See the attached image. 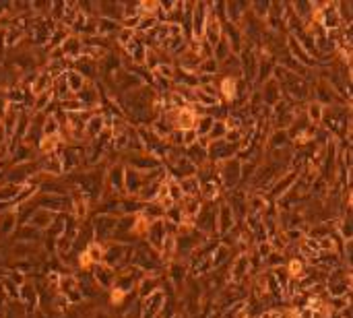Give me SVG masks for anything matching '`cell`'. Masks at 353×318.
<instances>
[{"mask_svg":"<svg viewBox=\"0 0 353 318\" xmlns=\"http://www.w3.org/2000/svg\"><path fill=\"white\" fill-rule=\"evenodd\" d=\"M240 77L246 85H254L256 81V71H258V52L252 48V46H246L242 52H240Z\"/></svg>","mask_w":353,"mask_h":318,"instance_id":"1","label":"cell"},{"mask_svg":"<svg viewBox=\"0 0 353 318\" xmlns=\"http://www.w3.org/2000/svg\"><path fill=\"white\" fill-rule=\"evenodd\" d=\"M217 174H219V182L223 188L236 190L238 182L242 180V162L238 157L225 159V162L217 164Z\"/></svg>","mask_w":353,"mask_h":318,"instance_id":"2","label":"cell"},{"mask_svg":"<svg viewBox=\"0 0 353 318\" xmlns=\"http://www.w3.org/2000/svg\"><path fill=\"white\" fill-rule=\"evenodd\" d=\"M128 168L138 170V172H143V174H149V172L161 170V168H163V162H159L157 157H153V155H149V153L140 151V153H130V157H128Z\"/></svg>","mask_w":353,"mask_h":318,"instance_id":"3","label":"cell"},{"mask_svg":"<svg viewBox=\"0 0 353 318\" xmlns=\"http://www.w3.org/2000/svg\"><path fill=\"white\" fill-rule=\"evenodd\" d=\"M207 17H209L207 3H194L192 19H190V39H203L205 25H207Z\"/></svg>","mask_w":353,"mask_h":318,"instance_id":"4","label":"cell"},{"mask_svg":"<svg viewBox=\"0 0 353 318\" xmlns=\"http://www.w3.org/2000/svg\"><path fill=\"white\" fill-rule=\"evenodd\" d=\"M258 93H261V99H263V105L265 108H275V105L283 99V93H281V87L275 79H269L267 83H263L258 87Z\"/></svg>","mask_w":353,"mask_h":318,"instance_id":"5","label":"cell"},{"mask_svg":"<svg viewBox=\"0 0 353 318\" xmlns=\"http://www.w3.org/2000/svg\"><path fill=\"white\" fill-rule=\"evenodd\" d=\"M194 228L205 234H215L217 232V211L213 207L200 209L198 215L194 217Z\"/></svg>","mask_w":353,"mask_h":318,"instance_id":"6","label":"cell"},{"mask_svg":"<svg viewBox=\"0 0 353 318\" xmlns=\"http://www.w3.org/2000/svg\"><path fill=\"white\" fill-rule=\"evenodd\" d=\"M223 37H225V39H227V43H229L231 54L240 56V52L246 48V39H244V33H242L240 25L225 23V25H223Z\"/></svg>","mask_w":353,"mask_h":318,"instance_id":"7","label":"cell"},{"mask_svg":"<svg viewBox=\"0 0 353 318\" xmlns=\"http://www.w3.org/2000/svg\"><path fill=\"white\" fill-rule=\"evenodd\" d=\"M60 54H62V58H66L68 62H77L79 58L85 56V54H83V39H81L79 35L70 33V35L66 37V41L60 46Z\"/></svg>","mask_w":353,"mask_h":318,"instance_id":"8","label":"cell"},{"mask_svg":"<svg viewBox=\"0 0 353 318\" xmlns=\"http://www.w3.org/2000/svg\"><path fill=\"white\" fill-rule=\"evenodd\" d=\"M238 85H240V79H236V77H221L219 79L217 89H219L221 103L231 105L236 101V97H238Z\"/></svg>","mask_w":353,"mask_h":318,"instance_id":"9","label":"cell"},{"mask_svg":"<svg viewBox=\"0 0 353 318\" xmlns=\"http://www.w3.org/2000/svg\"><path fill=\"white\" fill-rule=\"evenodd\" d=\"M166 304V293L161 289L153 291L151 296L145 298V304H143V318H157L161 308Z\"/></svg>","mask_w":353,"mask_h":318,"instance_id":"10","label":"cell"},{"mask_svg":"<svg viewBox=\"0 0 353 318\" xmlns=\"http://www.w3.org/2000/svg\"><path fill=\"white\" fill-rule=\"evenodd\" d=\"M248 9H250L248 0H229V3H225V23L240 25V21L248 13Z\"/></svg>","mask_w":353,"mask_h":318,"instance_id":"11","label":"cell"},{"mask_svg":"<svg viewBox=\"0 0 353 318\" xmlns=\"http://www.w3.org/2000/svg\"><path fill=\"white\" fill-rule=\"evenodd\" d=\"M124 50V56L126 58H130L136 66H145V56H147V46H145V41L136 35L128 46H124L122 48Z\"/></svg>","mask_w":353,"mask_h":318,"instance_id":"12","label":"cell"},{"mask_svg":"<svg viewBox=\"0 0 353 318\" xmlns=\"http://www.w3.org/2000/svg\"><path fill=\"white\" fill-rule=\"evenodd\" d=\"M320 25H322L324 31H337V29L343 27L335 3H326V5H324V9H322V17H320Z\"/></svg>","mask_w":353,"mask_h":318,"instance_id":"13","label":"cell"},{"mask_svg":"<svg viewBox=\"0 0 353 318\" xmlns=\"http://www.w3.org/2000/svg\"><path fill=\"white\" fill-rule=\"evenodd\" d=\"M221 37H223V23H221L219 19H215L213 15H209V17H207V25H205L203 39H205L211 48H215V46L219 43Z\"/></svg>","mask_w":353,"mask_h":318,"instance_id":"14","label":"cell"},{"mask_svg":"<svg viewBox=\"0 0 353 318\" xmlns=\"http://www.w3.org/2000/svg\"><path fill=\"white\" fill-rule=\"evenodd\" d=\"M106 128H108V126H106V118H104V114H102V112H93L91 118H89L87 124H85V141H93V139H97V137L102 134Z\"/></svg>","mask_w":353,"mask_h":318,"instance_id":"15","label":"cell"},{"mask_svg":"<svg viewBox=\"0 0 353 318\" xmlns=\"http://www.w3.org/2000/svg\"><path fill=\"white\" fill-rule=\"evenodd\" d=\"M184 155L188 157V162L198 170V168H203L205 164H209V155H207V149L205 147H200L198 143L190 145L184 149Z\"/></svg>","mask_w":353,"mask_h":318,"instance_id":"16","label":"cell"},{"mask_svg":"<svg viewBox=\"0 0 353 318\" xmlns=\"http://www.w3.org/2000/svg\"><path fill=\"white\" fill-rule=\"evenodd\" d=\"M233 228V213H231V209L227 202H223L219 209H217V232L221 236L229 234Z\"/></svg>","mask_w":353,"mask_h":318,"instance_id":"17","label":"cell"},{"mask_svg":"<svg viewBox=\"0 0 353 318\" xmlns=\"http://www.w3.org/2000/svg\"><path fill=\"white\" fill-rule=\"evenodd\" d=\"M265 143L269 151H287V147H291V139L287 137V130H271Z\"/></svg>","mask_w":353,"mask_h":318,"instance_id":"18","label":"cell"},{"mask_svg":"<svg viewBox=\"0 0 353 318\" xmlns=\"http://www.w3.org/2000/svg\"><path fill=\"white\" fill-rule=\"evenodd\" d=\"M180 209L184 213V219L188 221H194V217L198 215V211L203 209V202H200V196H184L180 202Z\"/></svg>","mask_w":353,"mask_h":318,"instance_id":"19","label":"cell"},{"mask_svg":"<svg viewBox=\"0 0 353 318\" xmlns=\"http://www.w3.org/2000/svg\"><path fill=\"white\" fill-rule=\"evenodd\" d=\"M122 29L120 23L110 21V19H102L97 17V37H104V39H112L118 35V31Z\"/></svg>","mask_w":353,"mask_h":318,"instance_id":"20","label":"cell"},{"mask_svg":"<svg viewBox=\"0 0 353 318\" xmlns=\"http://www.w3.org/2000/svg\"><path fill=\"white\" fill-rule=\"evenodd\" d=\"M52 85H54V79L50 77V73L43 69V71H37V77L31 85V93L33 95H39V93H45V91H52Z\"/></svg>","mask_w":353,"mask_h":318,"instance_id":"21","label":"cell"},{"mask_svg":"<svg viewBox=\"0 0 353 318\" xmlns=\"http://www.w3.org/2000/svg\"><path fill=\"white\" fill-rule=\"evenodd\" d=\"M322 114H324V105H320V103H318V101H314V99L306 101V105H304V116H306V120H308L310 124L320 126Z\"/></svg>","mask_w":353,"mask_h":318,"instance_id":"22","label":"cell"},{"mask_svg":"<svg viewBox=\"0 0 353 318\" xmlns=\"http://www.w3.org/2000/svg\"><path fill=\"white\" fill-rule=\"evenodd\" d=\"M194 124H196V114H194V110L190 108V105L176 114V128H180V130H192Z\"/></svg>","mask_w":353,"mask_h":318,"instance_id":"23","label":"cell"},{"mask_svg":"<svg viewBox=\"0 0 353 318\" xmlns=\"http://www.w3.org/2000/svg\"><path fill=\"white\" fill-rule=\"evenodd\" d=\"M248 267H250V258L246 254H240L236 260H233V269H231V281L240 283L246 275H248Z\"/></svg>","mask_w":353,"mask_h":318,"instance_id":"24","label":"cell"},{"mask_svg":"<svg viewBox=\"0 0 353 318\" xmlns=\"http://www.w3.org/2000/svg\"><path fill=\"white\" fill-rule=\"evenodd\" d=\"M269 11H271V0H252L250 3V13L263 23L269 17Z\"/></svg>","mask_w":353,"mask_h":318,"instance_id":"25","label":"cell"},{"mask_svg":"<svg viewBox=\"0 0 353 318\" xmlns=\"http://www.w3.org/2000/svg\"><path fill=\"white\" fill-rule=\"evenodd\" d=\"M178 182H180V188H182V194H184V196H198V192H200V182H198L196 174H194V176H188V178H182V180H178Z\"/></svg>","mask_w":353,"mask_h":318,"instance_id":"26","label":"cell"},{"mask_svg":"<svg viewBox=\"0 0 353 318\" xmlns=\"http://www.w3.org/2000/svg\"><path fill=\"white\" fill-rule=\"evenodd\" d=\"M64 79H66V83H68V89H70V93L73 95H77L85 85H87V81L75 71V69H70V71H66L64 73Z\"/></svg>","mask_w":353,"mask_h":318,"instance_id":"27","label":"cell"},{"mask_svg":"<svg viewBox=\"0 0 353 318\" xmlns=\"http://www.w3.org/2000/svg\"><path fill=\"white\" fill-rule=\"evenodd\" d=\"M124 170H126V166H122V164L110 168V186H112V190H124Z\"/></svg>","mask_w":353,"mask_h":318,"instance_id":"28","label":"cell"},{"mask_svg":"<svg viewBox=\"0 0 353 318\" xmlns=\"http://www.w3.org/2000/svg\"><path fill=\"white\" fill-rule=\"evenodd\" d=\"M213 124H215V120H213L209 114L198 116V118H196V124H194V132H196L198 137H209Z\"/></svg>","mask_w":353,"mask_h":318,"instance_id":"29","label":"cell"},{"mask_svg":"<svg viewBox=\"0 0 353 318\" xmlns=\"http://www.w3.org/2000/svg\"><path fill=\"white\" fill-rule=\"evenodd\" d=\"M41 132H43V137H58L60 134V124H58V120H56L54 114H50V116L43 118Z\"/></svg>","mask_w":353,"mask_h":318,"instance_id":"30","label":"cell"},{"mask_svg":"<svg viewBox=\"0 0 353 318\" xmlns=\"http://www.w3.org/2000/svg\"><path fill=\"white\" fill-rule=\"evenodd\" d=\"M196 75H209V77H217L219 75V62L215 58H207L198 64Z\"/></svg>","mask_w":353,"mask_h":318,"instance_id":"31","label":"cell"},{"mask_svg":"<svg viewBox=\"0 0 353 318\" xmlns=\"http://www.w3.org/2000/svg\"><path fill=\"white\" fill-rule=\"evenodd\" d=\"M227 56H231V50H229L227 39H225V37H221V39H219V43L213 48V58H215V60L221 64V62H223Z\"/></svg>","mask_w":353,"mask_h":318,"instance_id":"32","label":"cell"},{"mask_svg":"<svg viewBox=\"0 0 353 318\" xmlns=\"http://www.w3.org/2000/svg\"><path fill=\"white\" fill-rule=\"evenodd\" d=\"M21 37H23V29L11 25V27L5 31V39H3V41H5L7 48H15V46L21 41Z\"/></svg>","mask_w":353,"mask_h":318,"instance_id":"33","label":"cell"},{"mask_svg":"<svg viewBox=\"0 0 353 318\" xmlns=\"http://www.w3.org/2000/svg\"><path fill=\"white\" fill-rule=\"evenodd\" d=\"M170 275H172L174 285L180 287L182 281H184V275H186V267H184V264H180V262H172L170 264Z\"/></svg>","mask_w":353,"mask_h":318,"instance_id":"34","label":"cell"},{"mask_svg":"<svg viewBox=\"0 0 353 318\" xmlns=\"http://www.w3.org/2000/svg\"><path fill=\"white\" fill-rule=\"evenodd\" d=\"M225 134H227L225 120H215L211 132H209V141H221V139H225Z\"/></svg>","mask_w":353,"mask_h":318,"instance_id":"35","label":"cell"},{"mask_svg":"<svg viewBox=\"0 0 353 318\" xmlns=\"http://www.w3.org/2000/svg\"><path fill=\"white\" fill-rule=\"evenodd\" d=\"M343 25H351V3H335Z\"/></svg>","mask_w":353,"mask_h":318,"instance_id":"36","label":"cell"},{"mask_svg":"<svg viewBox=\"0 0 353 318\" xmlns=\"http://www.w3.org/2000/svg\"><path fill=\"white\" fill-rule=\"evenodd\" d=\"M136 37V33L132 31V29H126V27H122L120 31H118V35H116V43L120 46V48H124V46H128L132 39Z\"/></svg>","mask_w":353,"mask_h":318,"instance_id":"37","label":"cell"},{"mask_svg":"<svg viewBox=\"0 0 353 318\" xmlns=\"http://www.w3.org/2000/svg\"><path fill=\"white\" fill-rule=\"evenodd\" d=\"M174 73H176V64H159L155 71V75H159L168 81H174Z\"/></svg>","mask_w":353,"mask_h":318,"instance_id":"38","label":"cell"},{"mask_svg":"<svg viewBox=\"0 0 353 318\" xmlns=\"http://www.w3.org/2000/svg\"><path fill=\"white\" fill-rule=\"evenodd\" d=\"M110 300H112V304H114V306H120V304L126 300V291H122V289L114 287V289H112V293H110Z\"/></svg>","mask_w":353,"mask_h":318,"instance_id":"39","label":"cell"},{"mask_svg":"<svg viewBox=\"0 0 353 318\" xmlns=\"http://www.w3.org/2000/svg\"><path fill=\"white\" fill-rule=\"evenodd\" d=\"M176 5H178V0H159V9H161L166 15H170V13L176 9Z\"/></svg>","mask_w":353,"mask_h":318,"instance_id":"40","label":"cell"},{"mask_svg":"<svg viewBox=\"0 0 353 318\" xmlns=\"http://www.w3.org/2000/svg\"><path fill=\"white\" fill-rule=\"evenodd\" d=\"M196 141H198V134L194 132V128L192 130H184V149L190 147V145H194Z\"/></svg>","mask_w":353,"mask_h":318,"instance_id":"41","label":"cell"}]
</instances>
